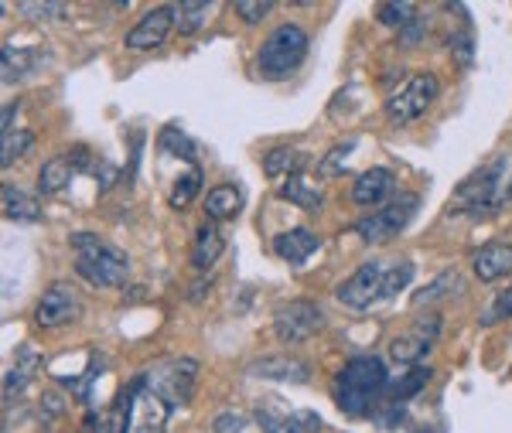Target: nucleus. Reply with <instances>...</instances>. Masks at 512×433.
Masks as SVG:
<instances>
[{"label": "nucleus", "instance_id": "1", "mask_svg": "<svg viewBox=\"0 0 512 433\" xmlns=\"http://www.w3.org/2000/svg\"><path fill=\"white\" fill-rule=\"evenodd\" d=\"M512 202V157L499 154L485 168H478L472 178H465L448 202L451 215L468 219H492Z\"/></svg>", "mask_w": 512, "mask_h": 433}, {"label": "nucleus", "instance_id": "2", "mask_svg": "<svg viewBox=\"0 0 512 433\" xmlns=\"http://www.w3.org/2000/svg\"><path fill=\"white\" fill-rule=\"evenodd\" d=\"M386 389H390V376L383 358L355 355L335 376V406L345 416H366L383 403Z\"/></svg>", "mask_w": 512, "mask_h": 433}, {"label": "nucleus", "instance_id": "3", "mask_svg": "<svg viewBox=\"0 0 512 433\" xmlns=\"http://www.w3.org/2000/svg\"><path fill=\"white\" fill-rule=\"evenodd\" d=\"M76 249V273L93 287H123L130 273V256L93 232H76L72 236Z\"/></svg>", "mask_w": 512, "mask_h": 433}, {"label": "nucleus", "instance_id": "4", "mask_svg": "<svg viewBox=\"0 0 512 433\" xmlns=\"http://www.w3.org/2000/svg\"><path fill=\"white\" fill-rule=\"evenodd\" d=\"M171 406L147 386L144 372L123 389L117 410H113V430L117 433H164Z\"/></svg>", "mask_w": 512, "mask_h": 433}, {"label": "nucleus", "instance_id": "5", "mask_svg": "<svg viewBox=\"0 0 512 433\" xmlns=\"http://www.w3.org/2000/svg\"><path fill=\"white\" fill-rule=\"evenodd\" d=\"M311 38L304 28L297 24H280L267 35V41L260 45V55H256V69H260L263 79H287L291 72H297V65L308 58Z\"/></svg>", "mask_w": 512, "mask_h": 433}, {"label": "nucleus", "instance_id": "6", "mask_svg": "<svg viewBox=\"0 0 512 433\" xmlns=\"http://www.w3.org/2000/svg\"><path fill=\"white\" fill-rule=\"evenodd\" d=\"M144 379L171 410H178V406L192 403V396H195L198 362L195 358H168V362H158V365H151V369H144Z\"/></svg>", "mask_w": 512, "mask_h": 433}, {"label": "nucleus", "instance_id": "7", "mask_svg": "<svg viewBox=\"0 0 512 433\" xmlns=\"http://www.w3.org/2000/svg\"><path fill=\"white\" fill-rule=\"evenodd\" d=\"M417 208H420L417 195H396V202H390L386 208H379V212H373V215H366V219L355 222L352 232L362 239V243L379 246V243H386V239H393L396 232L407 229L410 219L417 215Z\"/></svg>", "mask_w": 512, "mask_h": 433}, {"label": "nucleus", "instance_id": "8", "mask_svg": "<svg viewBox=\"0 0 512 433\" xmlns=\"http://www.w3.org/2000/svg\"><path fill=\"white\" fill-rule=\"evenodd\" d=\"M437 93H441V82H437L434 72H417V76H410L390 99H386V116H390L393 123H414L431 110Z\"/></svg>", "mask_w": 512, "mask_h": 433}, {"label": "nucleus", "instance_id": "9", "mask_svg": "<svg viewBox=\"0 0 512 433\" xmlns=\"http://www.w3.org/2000/svg\"><path fill=\"white\" fill-rule=\"evenodd\" d=\"M325 328V314L315 301H287L274 311V335L284 345H301Z\"/></svg>", "mask_w": 512, "mask_h": 433}, {"label": "nucleus", "instance_id": "10", "mask_svg": "<svg viewBox=\"0 0 512 433\" xmlns=\"http://www.w3.org/2000/svg\"><path fill=\"white\" fill-rule=\"evenodd\" d=\"M82 314V301L76 294V287L65 280H55L52 287L41 294V301L35 307V324L38 328H62V324L79 321Z\"/></svg>", "mask_w": 512, "mask_h": 433}, {"label": "nucleus", "instance_id": "11", "mask_svg": "<svg viewBox=\"0 0 512 433\" xmlns=\"http://www.w3.org/2000/svg\"><path fill=\"white\" fill-rule=\"evenodd\" d=\"M178 24V7L175 4H161L154 11H147L134 28L127 31V48L130 52H154L168 41L171 28Z\"/></svg>", "mask_w": 512, "mask_h": 433}, {"label": "nucleus", "instance_id": "12", "mask_svg": "<svg viewBox=\"0 0 512 433\" xmlns=\"http://www.w3.org/2000/svg\"><path fill=\"white\" fill-rule=\"evenodd\" d=\"M437 331H441V318H437V314H427V318H420V321L414 324V328L403 331V335H396V338L390 341L393 362L414 365V369H417V362H424V358L431 355Z\"/></svg>", "mask_w": 512, "mask_h": 433}, {"label": "nucleus", "instance_id": "13", "mask_svg": "<svg viewBox=\"0 0 512 433\" xmlns=\"http://www.w3.org/2000/svg\"><path fill=\"white\" fill-rule=\"evenodd\" d=\"M383 273H386L383 263H376V260L362 263L359 270H355L352 277L335 290V297L345 307H352V311H366V307H373L379 301V290H383Z\"/></svg>", "mask_w": 512, "mask_h": 433}, {"label": "nucleus", "instance_id": "14", "mask_svg": "<svg viewBox=\"0 0 512 433\" xmlns=\"http://www.w3.org/2000/svg\"><path fill=\"white\" fill-rule=\"evenodd\" d=\"M256 423L263 433H318L321 430V416L311 410H294V413H280L274 406V399H267L263 406H256Z\"/></svg>", "mask_w": 512, "mask_h": 433}, {"label": "nucleus", "instance_id": "15", "mask_svg": "<svg viewBox=\"0 0 512 433\" xmlns=\"http://www.w3.org/2000/svg\"><path fill=\"white\" fill-rule=\"evenodd\" d=\"M246 376L304 386V382L311 379V365L304 362V358H297V355H267V358H256L250 369H246Z\"/></svg>", "mask_w": 512, "mask_h": 433}, {"label": "nucleus", "instance_id": "16", "mask_svg": "<svg viewBox=\"0 0 512 433\" xmlns=\"http://www.w3.org/2000/svg\"><path fill=\"white\" fill-rule=\"evenodd\" d=\"M393 191H396V174L390 168H369L352 185V202L359 208H379V205L386 208Z\"/></svg>", "mask_w": 512, "mask_h": 433}, {"label": "nucleus", "instance_id": "17", "mask_svg": "<svg viewBox=\"0 0 512 433\" xmlns=\"http://www.w3.org/2000/svg\"><path fill=\"white\" fill-rule=\"evenodd\" d=\"M318 246H321V239H318L311 229H304V226L280 232V236L274 239V253H277L284 263H291V266L308 263L311 256L318 253Z\"/></svg>", "mask_w": 512, "mask_h": 433}, {"label": "nucleus", "instance_id": "18", "mask_svg": "<svg viewBox=\"0 0 512 433\" xmlns=\"http://www.w3.org/2000/svg\"><path fill=\"white\" fill-rule=\"evenodd\" d=\"M41 65H45V52H41V48H18L14 41H7V45H4V58H0L4 86H11V82H21V79L35 76Z\"/></svg>", "mask_w": 512, "mask_h": 433}, {"label": "nucleus", "instance_id": "19", "mask_svg": "<svg viewBox=\"0 0 512 433\" xmlns=\"http://www.w3.org/2000/svg\"><path fill=\"white\" fill-rule=\"evenodd\" d=\"M475 277L482 283H495L512 273V243H489L478 249L475 263H472Z\"/></svg>", "mask_w": 512, "mask_h": 433}, {"label": "nucleus", "instance_id": "20", "mask_svg": "<svg viewBox=\"0 0 512 433\" xmlns=\"http://www.w3.org/2000/svg\"><path fill=\"white\" fill-rule=\"evenodd\" d=\"M41 369V358L31 345H21L18 358H14V365L7 369L4 376V403H14L24 389L31 386V379H35V372Z\"/></svg>", "mask_w": 512, "mask_h": 433}, {"label": "nucleus", "instance_id": "21", "mask_svg": "<svg viewBox=\"0 0 512 433\" xmlns=\"http://www.w3.org/2000/svg\"><path fill=\"white\" fill-rule=\"evenodd\" d=\"M434 372L431 369H410L407 376H400L396 382H390V389H386V396H383V406L390 410V416H396L400 420V413H403V406L414 399L420 389L431 382Z\"/></svg>", "mask_w": 512, "mask_h": 433}, {"label": "nucleus", "instance_id": "22", "mask_svg": "<svg viewBox=\"0 0 512 433\" xmlns=\"http://www.w3.org/2000/svg\"><path fill=\"white\" fill-rule=\"evenodd\" d=\"M222 249H226V243H222V232L216 229V222H202L195 232V246H192V270L195 273L212 270L222 256Z\"/></svg>", "mask_w": 512, "mask_h": 433}, {"label": "nucleus", "instance_id": "23", "mask_svg": "<svg viewBox=\"0 0 512 433\" xmlns=\"http://www.w3.org/2000/svg\"><path fill=\"white\" fill-rule=\"evenodd\" d=\"M0 198H4V215L11 222H21V226H28V222L41 219L38 198L35 195H24L18 185H4V188H0Z\"/></svg>", "mask_w": 512, "mask_h": 433}, {"label": "nucleus", "instance_id": "24", "mask_svg": "<svg viewBox=\"0 0 512 433\" xmlns=\"http://www.w3.org/2000/svg\"><path fill=\"white\" fill-rule=\"evenodd\" d=\"M72 174H76V168H72L69 154L48 157V161L41 164V171H38V195H59V191L69 188Z\"/></svg>", "mask_w": 512, "mask_h": 433}, {"label": "nucleus", "instance_id": "25", "mask_svg": "<svg viewBox=\"0 0 512 433\" xmlns=\"http://www.w3.org/2000/svg\"><path fill=\"white\" fill-rule=\"evenodd\" d=\"M308 168V154L294 151V147H274V151L263 154V171L270 174V178H294V174H301Z\"/></svg>", "mask_w": 512, "mask_h": 433}, {"label": "nucleus", "instance_id": "26", "mask_svg": "<svg viewBox=\"0 0 512 433\" xmlns=\"http://www.w3.org/2000/svg\"><path fill=\"white\" fill-rule=\"evenodd\" d=\"M277 195L284 198V202H291V205H301L304 212H321V205H325V195H321V188L311 185V181H304L301 174L287 178L284 185L277 188Z\"/></svg>", "mask_w": 512, "mask_h": 433}, {"label": "nucleus", "instance_id": "27", "mask_svg": "<svg viewBox=\"0 0 512 433\" xmlns=\"http://www.w3.org/2000/svg\"><path fill=\"white\" fill-rule=\"evenodd\" d=\"M239 208H243V191L236 185H216L209 195H205V212H209L212 222L233 219Z\"/></svg>", "mask_w": 512, "mask_h": 433}, {"label": "nucleus", "instance_id": "28", "mask_svg": "<svg viewBox=\"0 0 512 433\" xmlns=\"http://www.w3.org/2000/svg\"><path fill=\"white\" fill-rule=\"evenodd\" d=\"M212 11H216L212 0H185V4H178V31L181 35H198L209 24Z\"/></svg>", "mask_w": 512, "mask_h": 433}, {"label": "nucleus", "instance_id": "29", "mask_svg": "<svg viewBox=\"0 0 512 433\" xmlns=\"http://www.w3.org/2000/svg\"><path fill=\"white\" fill-rule=\"evenodd\" d=\"M161 151L178 154L181 161H188V164H192V168H198V147H195V140L188 137L185 130H178V127H164V130H161Z\"/></svg>", "mask_w": 512, "mask_h": 433}, {"label": "nucleus", "instance_id": "30", "mask_svg": "<svg viewBox=\"0 0 512 433\" xmlns=\"http://www.w3.org/2000/svg\"><path fill=\"white\" fill-rule=\"evenodd\" d=\"M0 164H4V168H11L14 161H21L24 154L31 151V147H35V133L31 130H14V133H7V137H0Z\"/></svg>", "mask_w": 512, "mask_h": 433}, {"label": "nucleus", "instance_id": "31", "mask_svg": "<svg viewBox=\"0 0 512 433\" xmlns=\"http://www.w3.org/2000/svg\"><path fill=\"white\" fill-rule=\"evenodd\" d=\"M410 280H414V263H410V260H400V263L386 266L383 290H379V301H390V297H396L403 287H407Z\"/></svg>", "mask_w": 512, "mask_h": 433}, {"label": "nucleus", "instance_id": "32", "mask_svg": "<svg viewBox=\"0 0 512 433\" xmlns=\"http://www.w3.org/2000/svg\"><path fill=\"white\" fill-rule=\"evenodd\" d=\"M202 181H205V174H202V168H192L185 174V178H178V185H175V191H171V198H168V205L171 208H188L192 205V198L202 191Z\"/></svg>", "mask_w": 512, "mask_h": 433}, {"label": "nucleus", "instance_id": "33", "mask_svg": "<svg viewBox=\"0 0 512 433\" xmlns=\"http://www.w3.org/2000/svg\"><path fill=\"white\" fill-rule=\"evenodd\" d=\"M376 18L386 24V28H407V24L417 21V4H407V0H400V4H379Z\"/></svg>", "mask_w": 512, "mask_h": 433}, {"label": "nucleus", "instance_id": "34", "mask_svg": "<svg viewBox=\"0 0 512 433\" xmlns=\"http://www.w3.org/2000/svg\"><path fill=\"white\" fill-rule=\"evenodd\" d=\"M458 287V277L448 270V273H441L434 283H427V287H420V294H414V307H427V304H437V301H444V297L451 294V290Z\"/></svg>", "mask_w": 512, "mask_h": 433}, {"label": "nucleus", "instance_id": "35", "mask_svg": "<svg viewBox=\"0 0 512 433\" xmlns=\"http://www.w3.org/2000/svg\"><path fill=\"white\" fill-rule=\"evenodd\" d=\"M512 318V287H506L502 294H495V301L489 304V311L482 314V324H499Z\"/></svg>", "mask_w": 512, "mask_h": 433}, {"label": "nucleus", "instance_id": "36", "mask_svg": "<svg viewBox=\"0 0 512 433\" xmlns=\"http://www.w3.org/2000/svg\"><path fill=\"white\" fill-rule=\"evenodd\" d=\"M270 11H274V0H239V4H236V14H239V18H243L246 24L263 21Z\"/></svg>", "mask_w": 512, "mask_h": 433}, {"label": "nucleus", "instance_id": "37", "mask_svg": "<svg viewBox=\"0 0 512 433\" xmlns=\"http://www.w3.org/2000/svg\"><path fill=\"white\" fill-rule=\"evenodd\" d=\"M448 48L454 55L461 58V65H472V58H475V38H472V28H465L461 35H451L448 38Z\"/></svg>", "mask_w": 512, "mask_h": 433}, {"label": "nucleus", "instance_id": "38", "mask_svg": "<svg viewBox=\"0 0 512 433\" xmlns=\"http://www.w3.org/2000/svg\"><path fill=\"white\" fill-rule=\"evenodd\" d=\"M21 14H28V18H52L59 21L69 14V4H21Z\"/></svg>", "mask_w": 512, "mask_h": 433}, {"label": "nucleus", "instance_id": "39", "mask_svg": "<svg viewBox=\"0 0 512 433\" xmlns=\"http://www.w3.org/2000/svg\"><path fill=\"white\" fill-rule=\"evenodd\" d=\"M246 430V416L243 413H219L212 420V433H243Z\"/></svg>", "mask_w": 512, "mask_h": 433}, {"label": "nucleus", "instance_id": "40", "mask_svg": "<svg viewBox=\"0 0 512 433\" xmlns=\"http://www.w3.org/2000/svg\"><path fill=\"white\" fill-rule=\"evenodd\" d=\"M18 113H21V103H18V99L4 106V123H0V137H7V133H14V120H18Z\"/></svg>", "mask_w": 512, "mask_h": 433}, {"label": "nucleus", "instance_id": "41", "mask_svg": "<svg viewBox=\"0 0 512 433\" xmlns=\"http://www.w3.org/2000/svg\"><path fill=\"white\" fill-rule=\"evenodd\" d=\"M403 31H407V45H414V41H420V38L427 35V24L417 18L414 24H407V28H403Z\"/></svg>", "mask_w": 512, "mask_h": 433}]
</instances>
